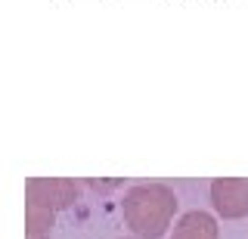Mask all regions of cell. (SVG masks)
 Segmentation results:
<instances>
[{
	"mask_svg": "<svg viewBox=\"0 0 248 239\" xmlns=\"http://www.w3.org/2000/svg\"><path fill=\"white\" fill-rule=\"evenodd\" d=\"M121 214L137 239H161L174 223L177 192L168 183H137L124 192Z\"/></svg>",
	"mask_w": 248,
	"mask_h": 239,
	"instance_id": "1",
	"label": "cell"
},
{
	"mask_svg": "<svg viewBox=\"0 0 248 239\" xmlns=\"http://www.w3.org/2000/svg\"><path fill=\"white\" fill-rule=\"evenodd\" d=\"M81 196V183L72 177H31L25 183V239H50L56 211Z\"/></svg>",
	"mask_w": 248,
	"mask_h": 239,
	"instance_id": "2",
	"label": "cell"
},
{
	"mask_svg": "<svg viewBox=\"0 0 248 239\" xmlns=\"http://www.w3.org/2000/svg\"><path fill=\"white\" fill-rule=\"evenodd\" d=\"M168 239H220V227H217V218L211 211H186L180 221L174 223Z\"/></svg>",
	"mask_w": 248,
	"mask_h": 239,
	"instance_id": "4",
	"label": "cell"
},
{
	"mask_svg": "<svg viewBox=\"0 0 248 239\" xmlns=\"http://www.w3.org/2000/svg\"><path fill=\"white\" fill-rule=\"evenodd\" d=\"M121 180H87V187H93V190H115Z\"/></svg>",
	"mask_w": 248,
	"mask_h": 239,
	"instance_id": "5",
	"label": "cell"
},
{
	"mask_svg": "<svg viewBox=\"0 0 248 239\" xmlns=\"http://www.w3.org/2000/svg\"><path fill=\"white\" fill-rule=\"evenodd\" d=\"M121 239H137V236H121Z\"/></svg>",
	"mask_w": 248,
	"mask_h": 239,
	"instance_id": "6",
	"label": "cell"
},
{
	"mask_svg": "<svg viewBox=\"0 0 248 239\" xmlns=\"http://www.w3.org/2000/svg\"><path fill=\"white\" fill-rule=\"evenodd\" d=\"M211 208L223 221L248 218V177H214L211 180Z\"/></svg>",
	"mask_w": 248,
	"mask_h": 239,
	"instance_id": "3",
	"label": "cell"
}]
</instances>
